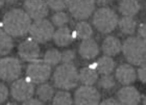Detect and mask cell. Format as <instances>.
I'll use <instances>...</instances> for the list:
<instances>
[{"label": "cell", "mask_w": 146, "mask_h": 105, "mask_svg": "<svg viewBox=\"0 0 146 105\" xmlns=\"http://www.w3.org/2000/svg\"><path fill=\"white\" fill-rule=\"evenodd\" d=\"M2 26L5 32L12 36H23L29 32L31 19L23 9H14L7 12L3 17Z\"/></svg>", "instance_id": "6da1fadb"}, {"label": "cell", "mask_w": 146, "mask_h": 105, "mask_svg": "<svg viewBox=\"0 0 146 105\" xmlns=\"http://www.w3.org/2000/svg\"><path fill=\"white\" fill-rule=\"evenodd\" d=\"M122 52L128 63L140 66L146 63V41L140 36H131L123 43Z\"/></svg>", "instance_id": "7a4b0ae2"}, {"label": "cell", "mask_w": 146, "mask_h": 105, "mask_svg": "<svg viewBox=\"0 0 146 105\" xmlns=\"http://www.w3.org/2000/svg\"><path fill=\"white\" fill-rule=\"evenodd\" d=\"M79 81L78 71L72 63H63L58 66L53 74V83L58 88L71 90L77 85Z\"/></svg>", "instance_id": "3957f363"}, {"label": "cell", "mask_w": 146, "mask_h": 105, "mask_svg": "<svg viewBox=\"0 0 146 105\" xmlns=\"http://www.w3.org/2000/svg\"><path fill=\"white\" fill-rule=\"evenodd\" d=\"M119 19L115 12L109 7H101L93 16V24L101 33H110L118 26Z\"/></svg>", "instance_id": "277c9868"}, {"label": "cell", "mask_w": 146, "mask_h": 105, "mask_svg": "<svg viewBox=\"0 0 146 105\" xmlns=\"http://www.w3.org/2000/svg\"><path fill=\"white\" fill-rule=\"evenodd\" d=\"M54 31L53 24L46 19L35 20L34 23H31V29H29L31 38H33L39 44L49 42L52 39Z\"/></svg>", "instance_id": "5b68a950"}, {"label": "cell", "mask_w": 146, "mask_h": 105, "mask_svg": "<svg viewBox=\"0 0 146 105\" xmlns=\"http://www.w3.org/2000/svg\"><path fill=\"white\" fill-rule=\"evenodd\" d=\"M51 75V66L46 63L44 60L31 61L26 69V77L35 84L44 83Z\"/></svg>", "instance_id": "8992f818"}, {"label": "cell", "mask_w": 146, "mask_h": 105, "mask_svg": "<svg viewBox=\"0 0 146 105\" xmlns=\"http://www.w3.org/2000/svg\"><path fill=\"white\" fill-rule=\"evenodd\" d=\"M21 63L16 57H3L0 59V78L4 81H15L21 75Z\"/></svg>", "instance_id": "52a82bcc"}, {"label": "cell", "mask_w": 146, "mask_h": 105, "mask_svg": "<svg viewBox=\"0 0 146 105\" xmlns=\"http://www.w3.org/2000/svg\"><path fill=\"white\" fill-rule=\"evenodd\" d=\"M11 94L16 101L24 102L31 98L35 94V83L27 77L21 79H16L11 87Z\"/></svg>", "instance_id": "ba28073f"}, {"label": "cell", "mask_w": 146, "mask_h": 105, "mask_svg": "<svg viewBox=\"0 0 146 105\" xmlns=\"http://www.w3.org/2000/svg\"><path fill=\"white\" fill-rule=\"evenodd\" d=\"M68 9L73 18L86 20L93 14L95 9V0H69Z\"/></svg>", "instance_id": "9c48e42d"}, {"label": "cell", "mask_w": 146, "mask_h": 105, "mask_svg": "<svg viewBox=\"0 0 146 105\" xmlns=\"http://www.w3.org/2000/svg\"><path fill=\"white\" fill-rule=\"evenodd\" d=\"M100 94L92 85H82L74 94V103L78 105H96L100 103Z\"/></svg>", "instance_id": "30bf717a"}, {"label": "cell", "mask_w": 146, "mask_h": 105, "mask_svg": "<svg viewBox=\"0 0 146 105\" xmlns=\"http://www.w3.org/2000/svg\"><path fill=\"white\" fill-rule=\"evenodd\" d=\"M40 52L41 50L39 47V43L35 41L33 38L24 40L18 47L19 55L25 61H34L38 59L40 56Z\"/></svg>", "instance_id": "8fae6325"}, {"label": "cell", "mask_w": 146, "mask_h": 105, "mask_svg": "<svg viewBox=\"0 0 146 105\" xmlns=\"http://www.w3.org/2000/svg\"><path fill=\"white\" fill-rule=\"evenodd\" d=\"M48 4L46 0H25L24 11L28 14L31 19L40 20L48 15Z\"/></svg>", "instance_id": "7c38bea8"}, {"label": "cell", "mask_w": 146, "mask_h": 105, "mask_svg": "<svg viewBox=\"0 0 146 105\" xmlns=\"http://www.w3.org/2000/svg\"><path fill=\"white\" fill-rule=\"evenodd\" d=\"M117 99L119 100L120 104L137 105L141 102V95L136 87L126 85L118 90Z\"/></svg>", "instance_id": "4fadbf2b"}, {"label": "cell", "mask_w": 146, "mask_h": 105, "mask_svg": "<svg viewBox=\"0 0 146 105\" xmlns=\"http://www.w3.org/2000/svg\"><path fill=\"white\" fill-rule=\"evenodd\" d=\"M115 77L116 80H118V82H120L123 85H129L131 83L136 81L137 73L131 67V65L123 63L116 69Z\"/></svg>", "instance_id": "5bb4252c"}, {"label": "cell", "mask_w": 146, "mask_h": 105, "mask_svg": "<svg viewBox=\"0 0 146 105\" xmlns=\"http://www.w3.org/2000/svg\"><path fill=\"white\" fill-rule=\"evenodd\" d=\"M75 33L74 31H71L70 28H68L66 26L58 27V29H56L53 33L52 40L55 43V45L60 46V47H65V46L70 45L73 42V40H75Z\"/></svg>", "instance_id": "9a60e30c"}, {"label": "cell", "mask_w": 146, "mask_h": 105, "mask_svg": "<svg viewBox=\"0 0 146 105\" xmlns=\"http://www.w3.org/2000/svg\"><path fill=\"white\" fill-rule=\"evenodd\" d=\"M79 54L85 59H93L99 54L98 44L91 38L82 40L79 45Z\"/></svg>", "instance_id": "2e32d148"}, {"label": "cell", "mask_w": 146, "mask_h": 105, "mask_svg": "<svg viewBox=\"0 0 146 105\" xmlns=\"http://www.w3.org/2000/svg\"><path fill=\"white\" fill-rule=\"evenodd\" d=\"M102 51L104 55H109V56H114L117 55L119 52L122 50V44L117 38L115 36H107L102 42Z\"/></svg>", "instance_id": "e0dca14e"}, {"label": "cell", "mask_w": 146, "mask_h": 105, "mask_svg": "<svg viewBox=\"0 0 146 105\" xmlns=\"http://www.w3.org/2000/svg\"><path fill=\"white\" fill-rule=\"evenodd\" d=\"M140 11V3L137 0H120L119 2V12L122 16L134 17Z\"/></svg>", "instance_id": "ac0fdd59"}, {"label": "cell", "mask_w": 146, "mask_h": 105, "mask_svg": "<svg viewBox=\"0 0 146 105\" xmlns=\"http://www.w3.org/2000/svg\"><path fill=\"white\" fill-rule=\"evenodd\" d=\"M79 81L85 85H93L98 80V72L97 70L91 67L82 68L78 72Z\"/></svg>", "instance_id": "d6986e66"}, {"label": "cell", "mask_w": 146, "mask_h": 105, "mask_svg": "<svg viewBox=\"0 0 146 105\" xmlns=\"http://www.w3.org/2000/svg\"><path fill=\"white\" fill-rule=\"evenodd\" d=\"M114 69H115V61L109 55H104L100 57L98 61H96V70L98 74L109 75V74H112Z\"/></svg>", "instance_id": "ffe728a7"}, {"label": "cell", "mask_w": 146, "mask_h": 105, "mask_svg": "<svg viewBox=\"0 0 146 105\" xmlns=\"http://www.w3.org/2000/svg\"><path fill=\"white\" fill-rule=\"evenodd\" d=\"M118 26L124 34H133L137 29V22L133 17L123 16V18L118 21Z\"/></svg>", "instance_id": "44dd1931"}, {"label": "cell", "mask_w": 146, "mask_h": 105, "mask_svg": "<svg viewBox=\"0 0 146 105\" xmlns=\"http://www.w3.org/2000/svg\"><path fill=\"white\" fill-rule=\"evenodd\" d=\"M74 33H75V36L77 39L80 40H86V39H90L93 34V29H92V26L89 24L88 22L85 21H80L78 22L75 26V29H74Z\"/></svg>", "instance_id": "7402d4cb"}, {"label": "cell", "mask_w": 146, "mask_h": 105, "mask_svg": "<svg viewBox=\"0 0 146 105\" xmlns=\"http://www.w3.org/2000/svg\"><path fill=\"white\" fill-rule=\"evenodd\" d=\"M36 95L42 102H49L51 101L53 96H54V90L50 84L47 83H40L38 88H36Z\"/></svg>", "instance_id": "603a6c76"}, {"label": "cell", "mask_w": 146, "mask_h": 105, "mask_svg": "<svg viewBox=\"0 0 146 105\" xmlns=\"http://www.w3.org/2000/svg\"><path fill=\"white\" fill-rule=\"evenodd\" d=\"M14 42L12 36L5 31H0V55H7L13 50Z\"/></svg>", "instance_id": "cb8c5ba5"}, {"label": "cell", "mask_w": 146, "mask_h": 105, "mask_svg": "<svg viewBox=\"0 0 146 105\" xmlns=\"http://www.w3.org/2000/svg\"><path fill=\"white\" fill-rule=\"evenodd\" d=\"M73 102L74 100L72 99L70 94L66 92V90L58 92L52 98V103L54 105H71L73 104Z\"/></svg>", "instance_id": "d4e9b609"}, {"label": "cell", "mask_w": 146, "mask_h": 105, "mask_svg": "<svg viewBox=\"0 0 146 105\" xmlns=\"http://www.w3.org/2000/svg\"><path fill=\"white\" fill-rule=\"evenodd\" d=\"M43 60L49 66H56L62 61V53L56 49H49L44 54Z\"/></svg>", "instance_id": "484cf974"}, {"label": "cell", "mask_w": 146, "mask_h": 105, "mask_svg": "<svg viewBox=\"0 0 146 105\" xmlns=\"http://www.w3.org/2000/svg\"><path fill=\"white\" fill-rule=\"evenodd\" d=\"M98 84L104 90H112L113 87H115L116 85L115 78L113 76H111V74H109V75H102V77H100V78L98 79Z\"/></svg>", "instance_id": "4316f807"}, {"label": "cell", "mask_w": 146, "mask_h": 105, "mask_svg": "<svg viewBox=\"0 0 146 105\" xmlns=\"http://www.w3.org/2000/svg\"><path fill=\"white\" fill-rule=\"evenodd\" d=\"M51 21L53 23V25H55V26L58 27H62L67 24L68 21H69V18H68V15L66 13L60 11V12L55 13L54 15L52 16Z\"/></svg>", "instance_id": "83f0119b"}, {"label": "cell", "mask_w": 146, "mask_h": 105, "mask_svg": "<svg viewBox=\"0 0 146 105\" xmlns=\"http://www.w3.org/2000/svg\"><path fill=\"white\" fill-rule=\"evenodd\" d=\"M46 2L51 9L60 12L67 7L69 0H46Z\"/></svg>", "instance_id": "f1b7e54d"}, {"label": "cell", "mask_w": 146, "mask_h": 105, "mask_svg": "<svg viewBox=\"0 0 146 105\" xmlns=\"http://www.w3.org/2000/svg\"><path fill=\"white\" fill-rule=\"evenodd\" d=\"M75 58V53L72 50H66L62 53V61L63 63H72Z\"/></svg>", "instance_id": "f546056e"}, {"label": "cell", "mask_w": 146, "mask_h": 105, "mask_svg": "<svg viewBox=\"0 0 146 105\" xmlns=\"http://www.w3.org/2000/svg\"><path fill=\"white\" fill-rule=\"evenodd\" d=\"M138 78L141 82L146 83V63L140 65V68L138 70Z\"/></svg>", "instance_id": "4dcf8cb0"}, {"label": "cell", "mask_w": 146, "mask_h": 105, "mask_svg": "<svg viewBox=\"0 0 146 105\" xmlns=\"http://www.w3.org/2000/svg\"><path fill=\"white\" fill-rule=\"evenodd\" d=\"M7 97H9V90H7V87L3 83H0V103H3L4 101H6Z\"/></svg>", "instance_id": "1f68e13d"}, {"label": "cell", "mask_w": 146, "mask_h": 105, "mask_svg": "<svg viewBox=\"0 0 146 105\" xmlns=\"http://www.w3.org/2000/svg\"><path fill=\"white\" fill-rule=\"evenodd\" d=\"M138 34L141 39L146 41V23H142L138 27Z\"/></svg>", "instance_id": "d6a6232c"}, {"label": "cell", "mask_w": 146, "mask_h": 105, "mask_svg": "<svg viewBox=\"0 0 146 105\" xmlns=\"http://www.w3.org/2000/svg\"><path fill=\"white\" fill-rule=\"evenodd\" d=\"M43 103L44 102H42L39 98H34V97H31V98L27 99L26 101H24L23 104H25V105H41V104H43Z\"/></svg>", "instance_id": "836d02e7"}, {"label": "cell", "mask_w": 146, "mask_h": 105, "mask_svg": "<svg viewBox=\"0 0 146 105\" xmlns=\"http://www.w3.org/2000/svg\"><path fill=\"white\" fill-rule=\"evenodd\" d=\"M101 104H113V105H115V104H120V102H119V100L118 99H115V98H109V99H106L104 100V101H101Z\"/></svg>", "instance_id": "e575fe53"}, {"label": "cell", "mask_w": 146, "mask_h": 105, "mask_svg": "<svg viewBox=\"0 0 146 105\" xmlns=\"http://www.w3.org/2000/svg\"><path fill=\"white\" fill-rule=\"evenodd\" d=\"M112 0H97L98 4H100V5H108L111 3Z\"/></svg>", "instance_id": "d590c367"}, {"label": "cell", "mask_w": 146, "mask_h": 105, "mask_svg": "<svg viewBox=\"0 0 146 105\" xmlns=\"http://www.w3.org/2000/svg\"><path fill=\"white\" fill-rule=\"evenodd\" d=\"M4 2H5L4 0H0V9L2 7V5H3V4H4Z\"/></svg>", "instance_id": "8d00e7d4"}, {"label": "cell", "mask_w": 146, "mask_h": 105, "mask_svg": "<svg viewBox=\"0 0 146 105\" xmlns=\"http://www.w3.org/2000/svg\"><path fill=\"white\" fill-rule=\"evenodd\" d=\"M4 1H6V2H9V3H13V2H16L17 0H4Z\"/></svg>", "instance_id": "74e56055"}, {"label": "cell", "mask_w": 146, "mask_h": 105, "mask_svg": "<svg viewBox=\"0 0 146 105\" xmlns=\"http://www.w3.org/2000/svg\"><path fill=\"white\" fill-rule=\"evenodd\" d=\"M143 104L146 105V95H145V97H144V99H143Z\"/></svg>", "instance_id": "f35d334b"}, {"label": "cell", "mask_w": 146, "mask_h": 105, "mask_svg": "<svg viewBox=\"0 0 146 105\" xmlns=\"http://www.w3.org/2000/svg\"><path fill=\"white\" fill-rule=\"evenodd\" d=\"M0 25H2V24H0Z\"/></svg>", "instance_id": "ab89813d"}]
</instances>
